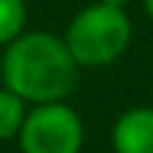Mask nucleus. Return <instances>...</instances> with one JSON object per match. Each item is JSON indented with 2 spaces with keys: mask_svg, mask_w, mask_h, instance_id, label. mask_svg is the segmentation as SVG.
Here are the masks:
<instances>
[{
  "mask_svg": "<svg viewBox=\"0 0 153 153\" xmlns=\"http://www.w3.org/2000/svg\"><path fill=\"white\" fill-rule=\"evenodd\" d=\"M26 114H28V102L3 85L0 88V142L14 139L20 133L23 122H26Z\"/></svg>",
  "mask_w": 153,
  "mask_h": 153,
  "instance_id": "39448f33",
  "label": "nucleus"
},
{
  "mask_svg": "<svg viewBox=\"0 0 153 153\" xmlns=\"http://www.w3.org/2000/svg\"><path fill=\"white\" fill-rule=\"evenodd\" d=\"M114 153H153V108L136 105L116 116L111 128Z\"/></svg>",
  "mask_w": 153,
  "mask_h": 153,
  "instance_id": "20e7f679",
  "label": "nucleus"
},
{
  "mask_svg": "<svg viewBox=\"0 0 153 153\" xmlns=\"http://www.w3.org/2000/svg\"><path fill=\"white\" fill-rule=\"evenodd\" d=\"M26 31V0H0V45Z\"/></svg>",
  "mask_w": 153,
  "mask_h": 153,
  "instance_id": "423d86ee",
  "label": "nucleus"
},
{
  "mask_svg": "<svg viewBox=\"0 0 153 153\" xmlns=\"http://www.w3.org/2000/svg\"><path fill=\"white\" fill-rule=\"evenodd\" d=\"M145 11H148V17L153 20V0H145Z\"/></svg>",
  "mask_w": 153,
  "mask_h": 153,
  "instance_id": "6e6552de",
  "label": "nucleus"
},
{
  "mask_svg": "<svg viewBox=\"0 0 153 153\" xmlns=\"http://www.w3.org/2000/svg\"><path fill=\"white\" fill-rule=\"evenodd\" d=\"M0 82L31 105L65 102L76 91L79 65L62 37L51 31H23L0 57Z\"/></svg>",
  "mask_w": 153,
  "mask_h": 153,
  "instance_id": "f257e3e1",
  "label": "nucleus"
},
{
  "mask_svg": "<svg viewBox=\"0 0 153 153\" xmlns=\"http://www.w3.org/2000/svg\"><path fill=\"white\" fill-rule=\"evenodd\" d=\"M20 153H79L85 125L65 102H43L26 114L20 133Z\"/></svg>",
  "mask_w": 153,
  "mask_h": 153,
  "instance_id": "7ed1b4c3",
  "label": "nucleus"
},
{
  "mask_svg": "<svg viewBox=\"0 0 153 153\" xmlns=\"http://www.w3.org/2000/svg\"><path fill=\"white\" fill-rule=\"evenodd\" d=\"M99 3H108V6H122V9H125L131 0H99Z\"/></svg>",
  "mask_w": 153,
  "mask_h": 153,
  "instance_id": "0eeeda50",
  "label": "nucleus"
},
{
  "mask_svg": "<svg viewBox=\"0 0 153 153\" xmlns=\"http://www.w3.org/2000/svg\"><path fill=\"white\" fill-rule=\"evenodd\" d=\"M131 37H133V23L125 14V9L99 3V0L76 11L62 34L79 68L114 65L128 51Z\"/></svg>",
  "mask_w": 153,
  "mask_h": 153,
  "instance_id": "f03ea898",
  "label": "nucleus"
}]
</instances>
